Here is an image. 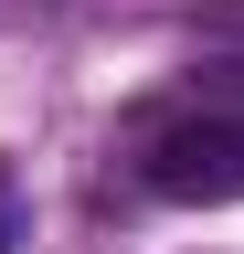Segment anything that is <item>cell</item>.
I'll return each mask as SVG.
<instances>
[{"label":"cell","mask_w":244,"mask_h":254,"mask_svg":"<svg viewBox=\"0 0 244 254\" xmlns=\"http://www.w3.org/2000/svg\"><path fill=\"white\" fill-rule=\"evenodd\" d=\"M149 190L160 201H244V117H191L149 138Z\"/></svg>","instance_id":"6da1fadb"},{"label":"cell","mask_w":244,"mask_h":254,"mask_svg":"<svg viewBox=\"0 0 244 254\" xmlns=\"http://www.w3.org/2000/svg\"><path fill=\"white\" fill-rule=\"evenodd\" d=\"M21 244V180H11V159H0V254Z\"/></svg>","instance_id":"7a4b0ae2"}]
</instances>
